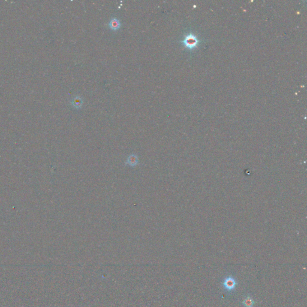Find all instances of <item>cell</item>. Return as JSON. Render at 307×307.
I'll return each instance as SVG.
<instances>
[{
  "instance_id": "cell-4",
  "label": "cell",
  "mask_w": 307,
  "mask_h": 307,
  "mask_svg": "<svg viewBox=\"0 0 307 307\" xmlns=\"http://www.w3.org/2000/svg\"><path fill=\"white\" fill-rule=\"evenodd\" d=\"M255 301L250 295H247L242 302V307H254Z\"/></svg>"
},
{
  "instance_id": "cell-3",
  "label": "cell",
  "mask_w": 307,
  "mask_h": 307,
  "mask_svg": "<svg viewBox=\"0 0 307 307\" xmlns=\"http://www.w3.org/2000/svg\"><path fill=\"white\" fill-rule=\"evenodd\" d=\"M125 164L131 166V167H135L139 165V159L137 155L136 154H131L129 156L126 160Z\"/></svg>"
},
{
  "instance_id": "cell-1",
  "label": "cell",
  "mask_w": 307,
  "mask_h": 307,
  "mask_svg": "<svg viewBox=\"0 0 307 307\" xmlns=\"http://www.w3.org/2000/svg\"><path fill=\"white\" fill-rule=\"evenodd\" d=\"M221 284L225 291L228 292H232L235 290L238 282L232 275H230L224 278Z\"/></svg>"
},
{
  "instance_id": "cell-2",
  "label": "cell",
  "mask_w": 307,
  "mask_h": 307,
  "mask_svg": "<svg viewBox=\"0 0 307 307\" xmlns=\"http://www.w3.org/2000/svg\"><path fill=\"white\" fill-rule=\"evenodd\" d=\"M184 44L189 49H193L197 46L199 43L198 38L193 34H190L185 36L183 41Z\"/></svg>"
},
{
  "instance_id": "cell-5",
  "label": "cell",
  "mask_w": 307,
  "mask_h": 307,
  "mask_svg": "<svg viewBox=\"0 0 307 307\" xmlns=\"http://www.w3.org/2000/svg\"><path fill=\"white\" fill-rule=\"evenodd\" d=\"M109 26L112 30L116 31L121 27V22L117 18H112L109 23Z\"/></svg>"
},
{
  "instance_id": "cell-6",
  "label": "cell",
  "mask_w": 307,
  "mask_h": 307,
  "mask_svg": "<svg viewBox=\"0 0 307 307\" xmlns=\"http://www.w3.org/2000/svg\"><path fill=\"white\" fill-rule=\"evenodd\" d=\"M72 103L75 108L79 109L82 107V105L83 104V101L79 96H76L72 100Z\"/></svg>"
}]
</instances>
